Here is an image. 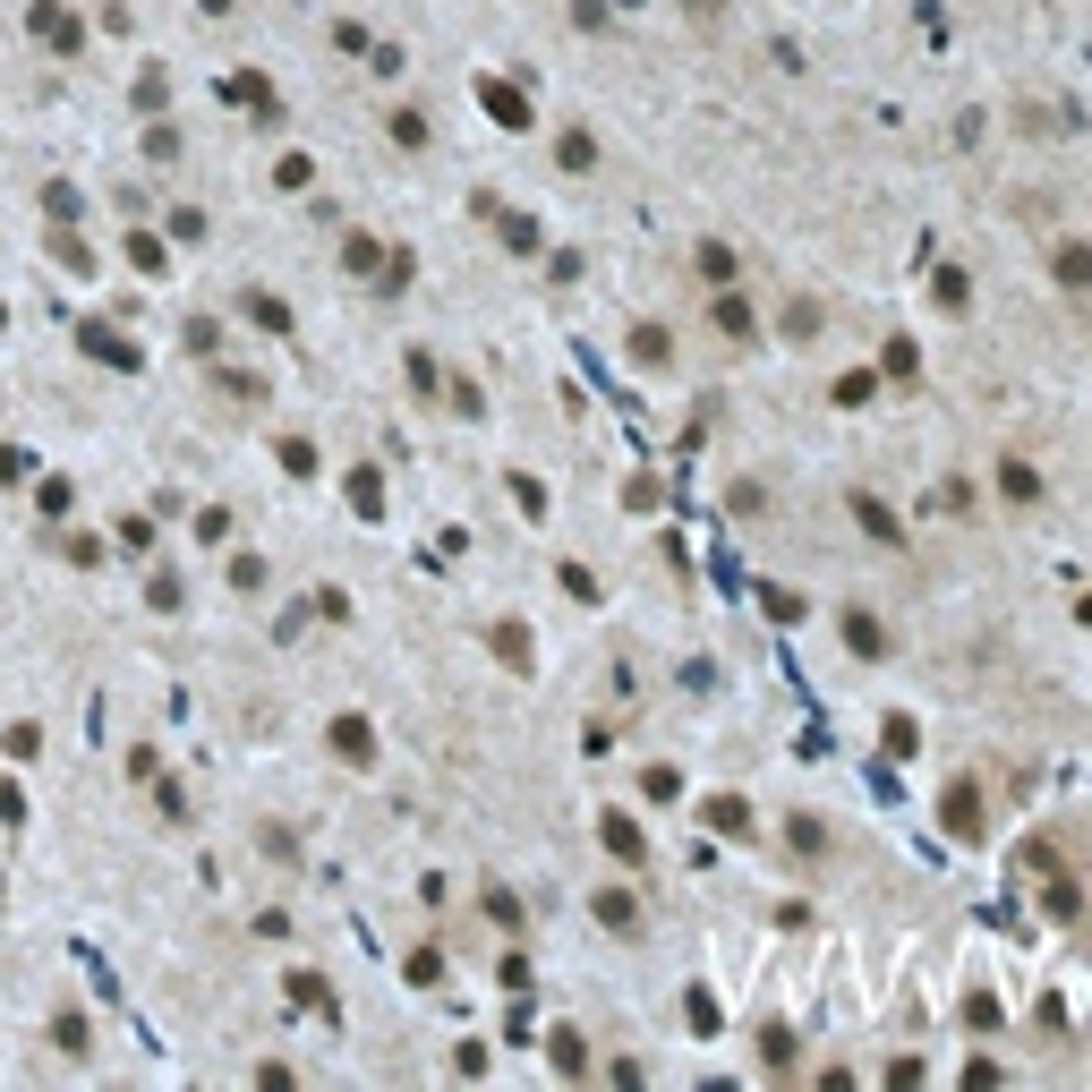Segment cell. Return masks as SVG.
I'll use <instances>...</instances> for the list:
<instances>
[{
  "instance_id": "1",
  "label": "cell",
  "mask_w": 1092,
  "mask_h": 1092,
  "mask_svg": "<svg viewBox=\"0 0 1092 1092\" xmlns=\"http://www.w3.org/2000/svg\"><path fill=\"white\" fill-rule=\"evenodd\" d=\"M1059 282L1067 291H1092V248H1059Z\"/></svg>"
},
{
  "instance_id": "2",
  "label": "cell",
  "mask_w": 1092,
  "mask_h": 1092,
  "mask_svg": "<svg viewBox=\"0 0 1092 1092\" xmlns=\"http://www.w3.org/2000/svg\"><path fill=\"white\" fill-rule=\"evenodd\" d=\"M999 486H1007V496H1015V504H1033V496H1041V478H1033L1025 462H1007V470H999Z\"/></svg>"
}]
</instances>
